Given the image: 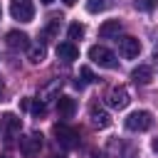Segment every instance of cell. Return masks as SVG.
I'll list each match as a JSON object with an SVG mask.
<instances>
[{"instance_id":"52a82bcc","label":"cell","mask_w":158,"mask_h":158,"mask_svg":"<svg viewBox=\"0 0 158 158\" xmlns=\"http://www.w3.org/2000/svg\"><path fill=\"white\" fill-rule=\"evenodd\" d=\"M128 101H131V96H128V91H126L123 86H114V89L106 94V104H109L111 109H126Z\"/></svg>"},{"instance_id":"9c48e42d","label":"cell","mask_w":158,"mask_h":158,"mask_svg":"<svg viewBox=\"0 0 158 158\" xmlns=\"http://www.w3.org/2000/svg\"><path fill=\"white\" fill-rule=\"evenodd\" d=\"M89 118H91V123H94L96 128H106V126L111 123V116H109V114H106L96 101L89 106Z\"/></svg>"},{"instance_id":"44dd1931","label":"cell","mask_w":158,"mask_h":158,"mask_svg":"<svg viewBox=\"0 0 158 158\" xmlns=\"http://www.w3.org/2000/svg\"><path fill=\"white\" fill-rule=\"evenodd\" d=\"M30 109H32L35 116H44V111H47V109H44V101H40V99H37V101H30Z\"/></svg>"},{"instance_id":"6da1fadb","label":"cell","mask_w":158,"mask_h":158,"mask_svg":"<svg viewBox=\"0 0 158 158\" xmlns=\"http://www.w3.org/2000/svg\"><path fill=\"white\" fill-rule=\"evenodd\" d=\"M89 59H91L94 64L104 67V69H116V67H118L116 54H114L111 49H106L104 44H94V47L89 49Z\"/></svg>"},{"instance_id":"d4e9b609","label":"cell","mask_w":158,"mask_h":158,"mask_svg":"<svg viewBox=\"0 0 158 158\" xmlns=\"http://www.w3.org/2000/svg\"><path fill=\"white\" fill-rule=\"evenodd\" d=\"M89 158H104L101 153H89Z\"/></svg>"},{"instance_id":"8fae6325","label":"cell","mask_w":158,"mask_h":158,"mask_svg":"<svg viewBox=\"0 0 158 158\" xmlns=\"http://www.w3.org/2000/svg\"><path fill=\"white\" fill-rule=\"evenodd\" d=\"M74 109H77V104H74L72 96H57V111H59L62 118H72Z\"/></svg>"},{"instance_id":"5b68a950","label":"cell","mask_w":158,"mask_h":158,"mask_svg":"<svg viewBox=\"0 0 158 158\" xmlns=\"http://www.w3.org/2000/svg\"><path fill=\"white\" fill-rule=\"evenodd\" d=\"M153 126V116L151 111H133L126 116V128L128 131H148Z\"/></svg>"},{"instance_id":"7402d4cb","label":"cell","mask_w":158,"mask_h":158,"mask_svg":"<svg viewBox=\"0 0 158 158\" xmlns=\"http://www.w3.org/2000/svg\"><path fill=\"white\" fill-rule=\"evenodd\" d=\"M153 59H156V64H158V44L153 47Z\"/></svg>"},{"instance_id":"e0dca14e","label":"cell","mask_w":158,"mask_h":158,"mask_svg":"<svg viewBox=\"0 0 158 158\" xmlns=\"http://www.w3.org/2000/svg\"><path fill=\"white\" fill-rule=\"evenodd\" d=\"M59 22H62V17H52V20H49V25H47L44 32H42V42H47V37H54V35H57Z\"/></svg>"},{"instance_id":"83f0119b","label":"cell","mask_w":158,"mask_h":158,"mask_svg":"<svg viewBox=\"0 0 158 158\" xmlns=\"http://www.w3.org/2000/svg\"><path fill=\"white\" fill-rule=\"evenodd\" d=\"M52 158H62V156H52Z\"/></svg>"},{"instance_id":"30bf717a","label":"cell","mask_w":158,"mask_h":158,"mask_svg":"<svg viewBox=\"0 0 158 158\" xmlns=\"http://www.w3.org/2000/svg\"><path fill=\"white\" fill-rule=\"evenodd\" d=\"M57 57L64 59V62H74V59H79V47L74 42H59L57 44Z\"/></svg>"},{"instance_id":"f1b7e54d","label":"cell","mask_w":158,"mask_h":158,"mask_svg":"<svg viewBox=\"0 0 158 158\" xmlns=\"http://www.w3.org/2000/svg\"><path fill=\"white\" fill-rule=\"evenodd\" d=\"M0 158H5V156H0Z\"/></svg>"},{"instance_id":"3957f363","label":"cell","mask_w":158,"mask_h":158,"mask_svg":"<svg viewBox=\"0 0 158 158\" xmlns=\"http://www.w3.org/2000/svg\"><path fill=\"white\" fill-rule=\"evenodd\" d=\"M40 151H42V133L32 131L20 138V153L25 158H35V156H40Z\"/></svg>"},{"instance_id":"f546056e","label":"cell","mask_w":158,"mask_h":158,"mask_svg":"<svg viewBox=\"0 0 158 158\" xmlns=\"http://www.w3.org/2000/svg\"><path fill=\"white\" fill-rule=\"evenodd\" d=\"M0 15H2V10H0Z\"/></svg>"},{"instance_id":"9a60e30c","label":"cell","mask_w":158,"mask_h":158,"mask_svg":"<svg viewBox=\"0 0 158 158\" xmlns=\"http://www.w3.org/2000/svg\"><path fill=\"white\" fill-rule=\"evenodd\" d=\"M2 118H5V126H7V136H15L20 131V118L15 114H5Z\"/></svg>"},{"instance_id":"cb8c5ba5","label":"cell","mask_w":158,"mask_h":158,"mask_svg":"<svg viewBox=\"0 0 158 158\" xmlns=\"http://www.w3.org/2000/svg\"><path fill=\"white\" fill-rule=\"evenodd\" d=\"M151 146H153V151L158 153V138H153V143H151Z\"/></svg>"},{"instance_id":"4fadbf2b","label":"cell","mask_w":158,"mask_h":158,"mask_svg":"<svg viewBox=\"0 0 158 158\" xmlns=\"http://www.w3.org/2000/svg\"><path fill=\"white\" fill-rule=\"evenodd\" d=\"M121 32V20H106L101 27H99V37H118Z\"/></svg>"},{"instance_id":"4316f807","label":"cell","mask_w":158,"mask_h":158,"mask_svg":"<svg viewBox=\"0 0 158 158\" xmlns=\"http://www.w3.org/2000/svg\"><path fill=\"white\" fill-rule=\"evenodd\" d=\"M0 94H2V81H0Z\"/></svg>"},{"instance_id":"d6986e66","label":"cell","mask_w":158,"mask_h":158,"mask_svg":"<svg viewBox=\"0 0 158 158\" xmlns=\"http://www.w3.org/2000/svg\"><path fill=\"white\" fill-rule=\"evenodd\" d=\"M136 2V7L141 10V12H151V10H156V5H158V0H133Z\"/></svg>"},{"instance_id":"7c38bea8","label":"cell","mask_w":158,"mask_h":158,"mask_svg":"<svg viewBox=\"0 0 158 158\" xmlns=\"http://www.w3.org/2000/svg\"><path fill=\"white\" fill-rule=\"evenodd\" d=\"M131 79H133L136 84H148V81L153 79V69H151L148 64H138V67L131 72Z\"/></svg>"},{"instance_id":"2e32d148","label":"cell","mask_w":158,"mask_h":158,"mask_svg":"<svg viewBox=\"0 0 158 158\" xmlns=\"http://www.w3.org/2000/svg\"><path fill=\"white\" fill-rule=\"evenodd\" d=\"M109 5H111V0H86V10H89L91 15H96V12H104Z\"/></svg>"},{"instance_id":"5bb4252c","label":"cell","mask_w":158,"mask_h":158,"mask_svg":"<svg viewBox=\"0 0 158 158\" xmlns=\"http://www.w3.org/2000/svg\"><path fill=\"white\" fill-rule=\"evenodd\" d=\"M44 54H47V52H44V44H37V47H30V49H27V57H30L32 64H40V62L44 59Z\"/></svg>"},{"instance_id":"ac0fdd59","label":"cell","mask_w":158,"mask_h":158,"mask_svg":"<svg viewBox=\"0 0 158 158\" xmlns=\"http://www.w3.org/2000/svg\"><path fill=\"white\" fill-rule=\"evenodd\" d=\"M67 35H69V40H81V37H84V25L72 22V25H69V30H67Z\"/></svg>"},{"instance_id":"603a6c76","label":"cell","mask_w":158,"mask_h":158,"mask_svg":"<svg viewBox=\"0 0 158 158\" xmlns=\"http://www.w3.org/2000/svg\"><path fill=\"white\" fill-rule=\"evenodd\" d=\"M62 2H64V5H67V7H72V5H74V2H77V0H62Z\"/></svg>"},{"instance_id":"ba28073f","label":"cell","mask_w":158,"mask_h":158,"mask_svg":"<svg viewBox=\"0 0 158 158\" xmlns=\"http://www.w3.org/2000/svg\"><path fill=\"white\" fill-rule=\"evenodd\" d=\"M5 42H7L10 49H30V37L20 30H10L5 35Z\"/></svg>"},{"instance_id":"7a4b0ae2","label":"cell","mask_w":158,"mask_h":158,"mask_svg":"<svg viewBox=\"0 0 158 158\" xmlns=\"http://www.w3.org/2000/svg\"><path fill=\"white\" fill-rule=\"evenodd\" d=\"M54 136H57V143L62 146V148H77L79 146V133L72 128V126H67V123H57L54 126Z\"/></svg>"},{"instance_id":"484cf974","label":"cell","mask_w":158,"mask_h":158,"mask_svg":"<svg viewBox=\"0 0 158 158\" xmlns=\"http://www.w3.org/2000/svg\"><path fill=\"white\" fill-rule=\"evenodd\" d=\"M40 2H42V5H52L54 0H40Z\"/></svg>"},{"instance_id":"8992f818","label":"cell","mask_w":158,"mask_h":158,"mask_svg":"<svg viewBox=\"0 0 158 158\" xmlns=\"http://www.w3.org/2000/svg\"><path fill=\"white\" fill-rule=\"evenodd\" d=\"M118 52H121L123 59H133V57H138V52H141V42H138L136 37H131V35L118 37Z\"/></svg>"},{"instance_id":"ffe728a7","label":"cell","mask_w":158,"mask_h":158,"mask_svg":"<svg viewBox=\"0 0 158 158\" xmlns=\"http://www.w3.org/2000/svg\"><path fill=\"white\" fill-rule=\"evenodd\" d=\"M79 77H81V79H79L81 84H91V81H96V77H94V72H91L89 67H81V69H79Z\"/></svg>"},{"instance_id":"277c9868","label":"cell","mask_w":158,"mask_h":158,"mask_svg":"<svg viewBox=\"0 0 158 158\" xmlns=\"http://www.w3.org/2000/svg\"><path fill=\"white\" fill-rule=\"evenodd\" d=\"M10 15L20 22H32V17H35L32 0H10Z\"/></svg>"}]
</instances>
